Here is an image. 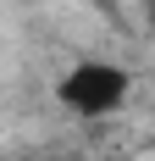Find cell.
Here are the masks:
<instances>
[{"label":"cell","instance_id":"1","mask_svg":"<svg viewBox=\"0 0 155 161\" xmlns=\"http://www.w3.org/2000/svg\"><path fill=\"white\" fill-rule=\"evenodd\" d=\"M127 95H133V72L122 61H100V56H83V61H72L56 78V106L67 117H78V122L116 117L127 106Z\"/></svg>","mask_w":155,"mask_h":161},{"label":"cell","instance_id":"3","mask_svg":"<svg viewBox=\"0 0 155 161\" xmlns=\"http://www.w3.org/2000/svg\"><path fill=\"white\" fill-rule=\"evenodd\" d=\"M144 22H150V33H155V0H144Z\"/></svg>","mask_w":155,"mask_h":161},{"label":"cell","instance_id":"2","mask_svg":"<svg viewBox=\"0 0 155 161\" xmlns=\"http://www.w3.org/2000/svg\"><path fill=\"white\" fill-rule=\"evenodd\" d=\"M94 6H100V11H105L111 22H116V0H94Z\"/></svg>","mask_w":155,"mask_h":161}]
</instances>
